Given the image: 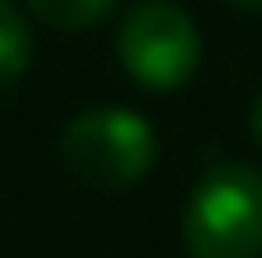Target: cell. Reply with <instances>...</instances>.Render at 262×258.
Listing matches in <instances>:
<instances>
[{"label":"cell","instance_id":"obj_3","mask_svg":"<svg viewBox=\"0 0 262 258\" xmlns=\"http://www.w3.org/2000/svg\"><path fill=\"white\" fill-rule=\"evenodd\" d=\"M115 55L124 74L147 92H175L184 88L203 65V37L198 23L175 0H138L120 18Z\"/></svg>","mask_w":262,"mask_h":258},{"label":"cell","instance_id":"obj_4","mask_svg":"<svg viewBox=\"0 0 262 258\" xmlns=\"http://www.w3.org/2000/svg\"><path fill=\"white\" fill-rule=\"evenodd\" d=\"M32 65V28L18 0H0V88H14Z\"/></svg>","mask_w":262,"mask_h":258},{"label":"cell","instance_id":"obj_6","mask_svg":"<svg viewBox=\"0 0 262 258\" xmlns=\"http://www.w3.org/2000/svg\"><path fill=\"white\" fill-rule=\"evenodd\" d=\"M249 134H253V143L262 148V92L253 97V106H249Z\"/></svg>","mask_w":262,"mask_h":258},{"label":"cell","instance_id":"obj_2","mask_svg":"<svg viewBox=\"0 0 262 258\" xmlns=\"http://www.w3.org/2000/svg\"><path fill=\"white\" fill-rule=\"evenodd\" d=\"M60 162L88 189H134L157 166V129L129 106H92L64 125Z\"/></svg>","mask_w":262,"mask_h":258},{"label":"cell","instance_id":"obj_1","mask_svg":"<svg viewBox=\"0 0 262 258\" xmlns=\"http://www.w3.org/2000/svg\"><path fill=\"white\" fill-rule=\"evenodd\" d=\"M189 258H262V171L249 162L212 166L184 203Z\"/></svg>","mask_w":262,"mask_h":258},{"label":"cell","instance_id":"obj_5","mask_svg":"<svg viewBox=\"0 0 262 258\" xmlns=\"http://www.w3.org/2000/svg\"><path fill=\"white\" fill-rule=\"evenodd\" d=\"M23 5L55 32H83L115 9V0H23Z\"/></svg>","mask_w":262,"mask_h":258},{"label":"cell","instance_id":"obj_7","mask_svg":"<svg viewBox=\"0 0 262 258\" xmlns=\"http://www.w3.org/2000/svg\"><path fill=\"white\" fill-rule=\"evenodd\" d=\"M226 5H235V9H244V14H262V0H226Z\"/></svg>","mask_w":262,"mask_h":258}]
</instances>
